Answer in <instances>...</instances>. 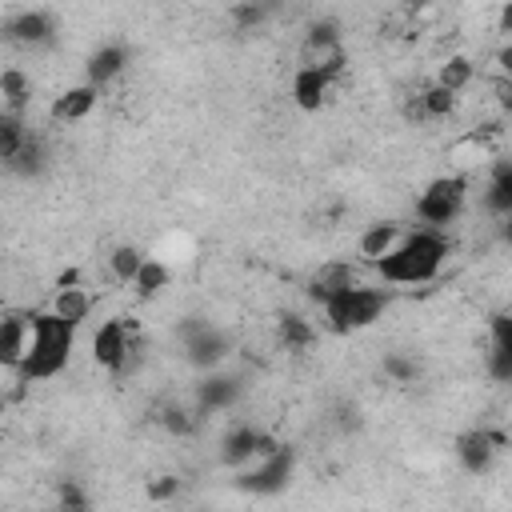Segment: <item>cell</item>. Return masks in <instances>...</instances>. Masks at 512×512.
Returning a JSON list of instances; mask_svg holds the SVG:
<instances>
[{
    "label": "cell",
    "instance_id": "obj_33",
    "mask_svg": "<svg viewBox=\"0 0 512 512\" xmlns=\"http://www.w3.org/2000/svg\"><path fill=\"white\" fill-rule=\"evenodd\" d=\"M488 332H492V344L496 348H512V312H496Z\"/></svg>",
    "mask_w": 512,
    "mask_h": 512
},
{
    "label": "cell",
    "instance_id": "obj_1",
    "mask_svg": "<svg viewBox=\"0 0 512 512\" xmlns=\"http://www.w3.org/2000/svg\"><path fill=\"white\" fill-rule=\"evenodd\" d=\"M452 256V244L444 236V228H412L400 236V244L380 256L372 268L380 272L384 284H428L440 276L444 260Z\"/></svg>",
    "mask_w": 512,
    "mask_h": 512
},
{
    "label": "cell",
    "instance_id": "obj_27",
    "mask_svg": "<svg viewBox=\"0 0 512 512\" xmlns=\"http://www.w3.org/2000/svg\"><path fill=\"white\" fill-rule=\"evenodd\" d=\"M228 20H232L236 32H256V28L268 20V8L256 4V0H232V4H228Z\"/></svg>",
    "mask_w": 512,
    "mask_h": 512
},
{
    "label": "cell",
    "instance_id": "obj_8",
    "mask_svg": "<svg viewBox=\"0 0 512 512\" xmlns=\"http://www.w3.org/2000/svg\"><path fill=\"white\" fill-rule=\"evenodd\" d=\"M500 444H504V436H496V432H488V428H468V432L456 436L452 452H456V460H460V468H464L468 476H484V472H492Z\"/></svg>",
    "mask_w": 512,
    "mask_h": 512
},
{
    "label": "cell",
    "instance_id": "obj_20",
    "mask_svg": "<svg viewBox=\"0 0 512 512\" xmlns=\"http://www.w3.org/2000/svg\"><path fill=\"white\" fill-rule=\"evenodd\" d=\"M32 136V128H28V120H24V112H0V160L8 164L20 148H24V140Z\"/></svg>",
    "mask_w": 512,
    "mask_h": 512
},
{
    "label": "cell",
    "instance_id": "obj_21",
    "mask_svg": "<svg viewBox=\"0 0 512 512\" xmlns=\"http://www.w3.org/2000/svg\"><path fill=\"white\" fill-rule=\"evenodd\" d=\"M168 284H172V268H168L164 260H156V256H148V260H144V268H140V276L132 280V288H136V296H140V300L160 296Z\"/></svg>",
    "mask_w": 512,
    "mask_h": 512
},
{
    "label": "cell",
    "instance_id": "obj_16",
    "mask_svg": "<svg viewBox=\"0 0 512 512\" xmlns=\"http://www.w3.org/2000/svg\"><path fill=\"white\" fill-rule=\"evenodd\" d=\"M400 224L396 220H376V224H368L364 232H360V240H356V252H360V260H368V264H376L380 256H388L396 244H400Z\"/></svg>",
    "mask_w": 512,
    "mask_h": 512
},
{
    "label": "cell",
    "instance_id": "obj_18",
    "mask_svg": "<svg viewBox=\"0 0 512 512\" xmlns=\"http://www.w3.org/2000/svg\"><path fill=\"white\" fill-rule=\"evenodd\" d=\"M92 304H96V296H92L88 288H80V284H60L56 296H52V308H56L64 320H72L76 328L92 316Z\"/></svg>",
    "mask_w": 512,
    "mask_h": 512
},
{
    "label": "cell",
    "instance_id": "obj_7",
    "mask_svg": "<svg viewBox=\"0 0 512 512\" xmlns=\"http://www.w3.org/2000/svg\"><path fill=\"white\" fill-rule=\"evenodd\" d=\"M276 448H280L276 436H268V432H260V428H252V424H232V428L224 432V440H220V460H224L228 468H244V464H252L256 456H268V452H276Z\"/></svg>",
    "mask_w": 512,
    "mask_h": 512
},
{
    "label": "cell",
    "instance_id": "obj_10",
    "mask_svg": "<svg viewBox=\"0 0 512 512\" xmlns=\"http://www.w3.org/2000/svg\"><path fill=\"white\" fill-rule=\"evenodd\" d=\"M4 32H8V40L20 44V48H44V44L56 40V20H52L44 8H24V12L8 16Z\"/></svg>",
    "mask_w": 512,
    "mask_h": 512
},
{
    "label": "cell",
    "instance_id": "obj_36",
    "mask_svg": "<svg viewBox=\"0 0 512 512\" xmlns=\"http://www.w3.org/2000/svg\"><path fill=\"white\" fill-rule=\"evenodd\" d=\"M496 32L512 36V0H504V8H500V16H496Z\"/></svg>",
    "mask_w": 512,
    "mask_h": 512
},
{
    "label": "cell",
    "instance_id": "obj_29",
    "mask_svg": "<svg viewBox=\"0 0 512 512\" xmlns=\"http://www.w3.org/2000/svg\"><path fill=\"white\" fill-rule=\"evenodd\" d=\"M160 424H164L172 436H192V432H196V416H192V408H184V404L160 408Z\"/></svg>",
    "mask_w": 512,
    "mask_h": 512
},
{
    "label": "cell",
    "instance_id": "obj_4",
    "mask_svg": "<svg viewBox=\"0 0 512 512\" xmlns=\"http://www.w3.org/2000/svg\"><path fill=\"white\" fill-rule=\"evenodd\" d=\"M464 204H468V180L460 172H444V176H432L420 188L416 220L428 224V228H448L464 216Z\"/></svg>",
    "mask_w": 512,
    "mask_h": 512
},
{
    "label": "cell",
    "instance_id": "obj_6",
    "mask_svg": "<svg viewBox=\"0 0 512 512\" xmlns=\"http://www.w3.org/2000/svg\"><path fill=\"white\" fill-rule=\"evenodd\" d=\"M88 348H92V360H96L104 372H124V368L132 364V356L140 352L132 328H128L120 316L104 320V324L92 332V344H88Z\"/></svg>",
    "mask_w": 512,
    "mask_h": 512
},
{
    "label": "cell",
    "instance_id": "obj_34",
    "mask_svg": "<svg viewBox=\"0 0 512 512\" xmlns=\"http://www.w3.org/2000/svg\"><path fill=\"white\" fill-rule=\"evenodd\" d=\"M180 492V480L176 476H156L148 480V500H172Z\"/></svg>",
    "mask_w": 512,
    "mask_h": 512
},
{
    "label": "cell",
    "instance_id": "obj_5",
    "mask_svg": "<svg viewBox=\"0 0 512 512\" xmlns=\"http://www.w3.org/2000/svg\"><path fill=\"white\" fill-rule=\"evenodd\" d=\"M292 472H296V452L288 444H280L276 452L256 456V464L236 476V488L240 492H252V496H276V492L288 488Z\"/></svg>",
    "mask_w": 512,
    "mask_h": 512
},
{
    "label": "cell",
    "instance_id": "obj_32",
    "mask_svg": "<svg viewBox=\"0 0 512 512\" xmlns=\"http://www.w3.org/2000/svg\"><path fill=\"white\" fill-rule=\"evenodd\" d=\"M56 504H60V508H88V496L80 492L76 480H60V488H56Z\"/></svg>",
    "mask_w": 512,
    "mask_h": 512
},
{
    "label": "cell",
    "instance_id": "obj_39",
    "mask_svg": "<svg viewBox=\"0 0 512 512\" xmlns=\"http://www.w3.org/2000/svg\"><path fill=\"white\" fill-rule=\"evenodd\" d=\"M428 4H436V0H408V8H412V12H424Z\"/></svg>",
    "mask_w": 512,
    "mask_h": 512
},
{
    "label": "cell",
    "instance_id": "obj_35",
    "mask_svg": "<svg viewBox=\"0 0 512 512\" xmlns=\"http://www.w3.org/2000/svg\"><path fill=\"white\" fill-rule=\"evenodd\" d=\"M496 104H500L504 112H512V76H500V80H496Z\"/></svg>",
    "mask_w": 512,
    "mask_h": 512
},
{
    "label": "cell",
    "instance_id": "obj_30",
    "mask_svg": "<svg viewBox=\"0 0 512 512\" xmlns=\"http://www.w3.org/2000/svg\"><path fill=\"white\" fill-rule=\"evenodd\" d=\"M384 376H392L396 384H412L416 376H420V364L412 360V356H384Z\"/></svg>",
    "mask_w": 512,
    "mask_h": 512
},
{
    "label": "cell",
    "instance_id": "obj_2",
    "mask_svg": "<svg viewBox=\"0 0 512 512\" xmlns=\"http://www.w3.org/2000/svg\"><path fill=\"white\" fill-rule=\"evenodd\" d=\"M76 348V324L64 320L56 308H44V312H32V336H28V352L16 368V376L24 384L32 380H52L64 372L68 356Z\"/></svg>",
    "mask_w": 512,
    "mask_h": 512
},
{
    "label": "cell",
    "instance_id": "obj_15",
    "mask_svg": "<svg viewBox=\"0 0 512 512\" xmlns=\"http://www.w3.org/2000/svg\"><path fill=\"white\" fill-rule=\"evenodd\" d=\"M124 68H128V48H124V44H100V48L88 56V64H84V80H92L96 88H104V84H112Z\"/></svg>",
    "mask_w": 512,
    "mask_h": 512
},
{
    "label": "cell",
    "instance_id": "obj_3",
    "mask_svg": "<svg viewBox=\"0 0 512 512\" xmlns=\"http://www.w3.org/2000/svg\"><path fill=\"white\" fill-rule=\"evenodd\" d=\"M320 308H324L328 328L340 332V336H348V332L372 328V324L384 316V308H388V292H384V288H368V284L356 280V284L340 288L336 296H328Z\"/></svg>",
    "mask_w": 512,
    "mask_h": 512
},
{
    "label": "cell",
    "instance_id": "obj_31",
    "mask_svg": "<svg viewBox=\"0 0 512 512\" xmlns=\"http://www.w3.org/2000/svg\"><path fill=\"white\" fill-rule=\"evenodd\" d=\"M488 376L496 384H508L512 388V348H496L492 344V352H488Z\"/></svg>",
    "mask_w": 512,
    "mask_h": 512
},
{
    "label": "cell",
    "instance_id": "obj_28",
    "mask_svg": "<svg viewBox=\"0 0 512 512\" xmlns=\"http://www.w3.org/2000/svg\"><path fill=\"white\" fill-rule=\"evenodd\" d=\"M8 168H12V172H20V176H36V172L44 168V144H40V136H36V132H32V136L24 140V148L8 160Z\"/></svg>",
    "mask_w": 512,
    "mask_h": 512
},
{
    "label": "cell",
    "instance_id": "obj_24",
    "mask_svg": "<svg viewBox=\"0 0 512 512\" xmlns=\"http://www.w3.org/2000/svg\"><path fill=\"white\" fill-rule=\"evenodd\" d=\"M484 200H488V212L512 216V164H500V168H496V176L488 180Z\"/></svg>",
    "mask_w": 512,
    "mask_h": 512
},
{
    "label": "cell",
    "instance_id": "obj_14",
    "mask_svg": "<svg viewBox=\"0 0 512 512\" xmlns=\"http://www.w3.org/2000/svg\"><path fill=\"white\" fill-rule=\"evenodd\" d=\"M28 336H32V312H8L0 320V364L4 368H20L24 352H28Z\"/></svg>",
    "mask_w": 512,
    "mask_h": 512
},
{
    "label": "cell",
    "instance_id": "obj_12",
    "mask_svg": "<svg viewBox=\"0 0 512 512\" xmlns=\"http://www.w3.org/2000/svg\"><path fill=\"white\" fill-rule=\"evenodd\" d=\"M96 100H100V88H96L92 80H80V84L64 88V92L52 100L48 116H52L56 124H80V120H88V116L96 112Z\"/></svg>",
    "mask_w": 512,
    "mask_h": 512
},
{
    "label": "cell",
    "instance_id": "obj_23",
    "mask_svg": "<svg viewBox=\"0 0 512 512\" xmlns=\"http://www.w3.org/2000/svg\"><path fill=\"white\" fill-rule=\"evenodd\" d=\"M144 260H148V256H144L136 244H116V248H112V256H108V272H112V280L132 284V280L140 276Z\"/></svg>",
    "mask_w": 512,
    "mask_h": 512
},
{
    "label": "cell",
    "instance_id": "obj_17",
    "mask_svg": "<svg viewBox=\"0 0 512 512\" xmlns=\"http://www.w3.org/2000/svg\"><path fill=\"white\" fill-rule=\"evenodd\" d=\"M348 284H356L352 264L332 260V264H320V268H316V276L308 280V296H312L316 304H324L328 296H336V292H340V288H348Z\"/></svg>",
    "mask_w": 512,
    "mask_h": 512
},
{
    "label": "cell",
    "instance_id": "obj_9",
    "mask_svg": "<svg viewBox=\"0 0 512 512\" xmlns=\"http://www.w3.org/2000/svg\"><path fill=\"white\" fill-rule=\"evenodd\" d=\"M180 340H184V352H188V360L196 364V368H216L224 356H228V336L220 332V328H212V324H180Z\"/></svg>",
    "mask_w": 512,
    "mask_h": 512
},
{
    "label": "cell",
    "instance_id": "obj_19",
    "mask_svg": "<svg viewBox=\"0 0 512 512\" xmlns=\"http://www.w3.org/2000/svg\"><path fill=\"white\" fill-rule=\"evenodd\" d=\"M276 340H280L288 352H304V348L316 344V328H312V320H304L300 312H284V316L276 320Z\"/></svg>",
    "mask_w": 512,
    "mask_h": 512
},
{
    "label": "cell",
    "instance_id": "obj_22",
    "mask_svg": "<svg viewBox=\"0 0 512 512\" xmlns=\"http://www.w3.org/2000/svg\"><path fill=\"white\" fill-rule=\"evenodd\" d=\"M0 96H4V108L8 112H24L28 100H32V80L20 68H4L0 72Z\"/></svg>",
    "mask_w": 512,
    "mask_h": 512
},
{
    "label": "cell",
    "instance_id": "obj_40",
    "mask_svg": "<svg viewBox=\"0 0 512 512\" xmlns=\"http://www.w3.org/2000/svg\"><path fill=\"white\" fill-rule=\"evenodd\" d=\"M504 240H508V248H512V216H504Z\"/></svg>",
    "mask_w": 512,
    "mask_h": 512
},
{
    "label": "cell",
    "instance_id": "obj_37",
    "mask_svg": "<svg viewBox=\"0 0 512 512\" xmlns=\"http://www.w3.org/2000/svg\"><path fill=\"white\" fill-rule=\"evenodd\" d=\"M496 68H500V76H512V44H504L496 52Z\"/></svg>",
    "mask_w": 512,
    "mask_h": 512
},
{
    "label": "cell",
    "instance_id": "obj_13",
    "mask_svg": "<svg viewBox=\"0 0 512 512\" xmlns=\"http://www.w3.org/2000/svg\"><path fill=\"white\" fill-rule=\"evenodd\" d=\"M240 392H244V384H240V376H232V372H208L200 384H196V412H228L236 400H240Z\"/></svg>",
    "mask_w": 512,
    "mask_h": 512
},
{
    "label": "cell",
    "instance_id": "obj_25",
    "mask_svg": "<svg viewBox=\"0 0 512 512\" xmlns=\"http://www.w3.org/2000/svg\"><path fill=\"white\" fill-rule=\"evenodd\" d=\"M472 76H476V64L468 60V56H448L444 64H440V72H436V84H444V88H452L456 96L472 84Z\"/></svg>",
    "mask_w": 512,
    "mask_h": 512
},
{
    "label": "cell",
    "instance_id": "obj_11",
    "mask_svg": "<svg viewBox=\"0 0 512 512\" xmlns=\"http://www.w3.org/2000/svg\"><path fill=\"white\" fill-rule=\"evenodd\" d=\"M332 84H336V76H328L324 68L296 64V72H292V104L300 112H320L328 92H332Z\"/></svg>",
    "mask_w": 512,
    "mask_h": 512
},
{
    "label": "cell",
    "instance_id": "obj_38",
    "mask_svg": "<svg viewBox=\"0 0 512 512\" xmlns=\"http://www.w3.org/2000/svg\"><path fill=\"white\" fill-rule=\"evenodd\" d=\"M256 4H264V8H268V16H272V12H280V8H284V0H256Z\"/></svg>",
    "mask_w": 512,
    "mask_h": 512
},
{
    "label": "cell",
    "instance_id": "obj_26",
    "mask_svg": "<svg viewBox=\"0 0 512 512\" xmlns=\"http://www.w3.org/2000/svg\"><path fill=\"white\" fill-rule=\"evenodd\" d=\"M420 104H424V116H428V120H444V116L456 112V92L432 80V84L420 92Z\"/></svg>",
    "mask_w": 512,
    "mask_h": 512
}]
</instances>
